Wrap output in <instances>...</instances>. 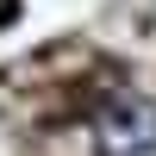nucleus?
<instances>
[{
	"mask_svg": "<svg viewBox=\"0 0 156 156\" xmlns=\"http://www.w3.org/2000/svg\"><path fill=\"white\" fill-rule=\"evenodd\" d=\"M94 131H100V144H106L112 156H150L156 150V100H144V94L100 100Z\"/></svg>",
	"mask_w": 156,
	"mask_h": 156,
	"instance_id": "1",
	"label": "nucleus"
}]
</instances>
